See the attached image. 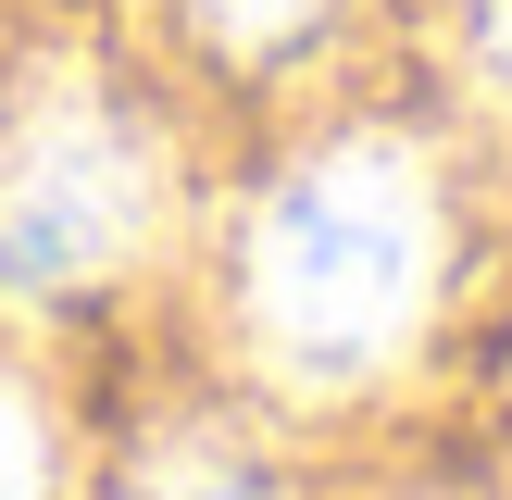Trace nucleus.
<instances>
[{
  "instance_id": "obj_2",
  "label": "nucleus",
  "mask_w": 512,
  "mask_h": 500,
  "mask_svg": "<svg viewBox=\"0 0 512 500\" xmlns=\"http://www.w3.org/2000/svg\"><path fill=\"white\" fill-rule=\"evenodd\" d=\"M163 213L150 138L113 88L88 75H38L0 113V300H63L113 275Z\"/></svg>"
},
{
  "instance_id": "obj_5",
  "label": "nucleus",
  "mask_w": 512,
  "mask_h": 500,
  "mask_svg": "<svg viewBox=\"0 0 512 500\" xmlns=\"http://www.w3.org/2000/svg\"><path fill=\"white\" fill-rule=\"evenodd\" d=\"M0 500H38V425L13 388H0Z\"/></svg>"
},
{
  "instance_id": "obj_4",
  "label": "nucleus",
  "mask_w": 512,
  "mask_h": 500,
  "mask_svg": "<svg viewBox=\"0 0 512 500\" xmlns=\"http://www.w3.org/2000/svg\"><path fill=\"white\" fill-rule=\"evenodd\" d=\"M138 500H263L238 463H213V450H163V463L138 475Z\"/></svg>"
},
{
  "instance_id": "obj_3",
  "label": "nucleus",
  "mask_w": 512,
  "mask_h": 500,
  "mask_svg": "<svg viewBox=\"0 0 512 500\" xmlns=\"http://www.w3.org/2000/svg\"><path fill=\"white\" fill-rule=\"evenodd\" d=\"M325 0H200V25H213L225 50H275V38H300Z\"/></svg>"
},
{
  "instance_id": "obj_1",
  "label": "nucleus",
  "mask_w": 512,
  "mask_h": 500,
  "mask_svg": "<svg viewBox=\"0 0 512 500\" xmlns=\"http://www.w3.org/2000/svg\"><path fill=\"white\" fill-rule=\"evenodd\" d=\"M425 288H438V200L425 163L388 138L300 163L250 225V325L300 388H363L375 363H400Z\"/></svg>"
},
{
  "instance_id": "obj_6",
  "label": "nucleus",
  "mask_w": 512,
  "mask_h": 500,
  "mask_svg": "<svg viewBox=\"0 0 512 500\" xmlns=\"http://www.w3.org/2000/svg\"><path fill=\"white\" fill-rule=\"evenodd\" d=\"M475 50H488V75H512V0H475Z\"/></svg>"
}]
</instances>
